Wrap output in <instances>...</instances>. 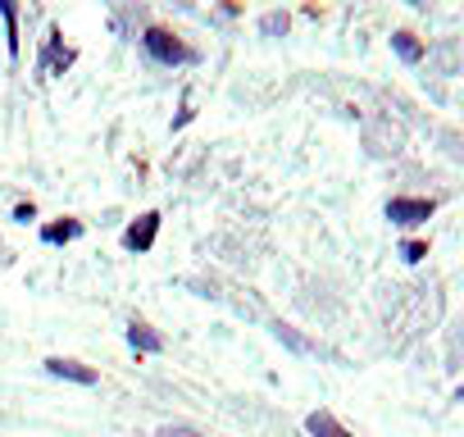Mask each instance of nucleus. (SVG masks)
<instances>
[{
  "label": "nucleus",
  "mask_w": 464,
  "mask_h": 437,
  "mask_svg": "<svg viewBox=\"0 0 464 437\" xmlns=\"http://www.w3.org/2000/svg\"><path fill=\"white\" fill-rule=\"evenodd\" d=\"M137 46H141V55H146L150 64H160V69H187V64H200V51H191L173 28H160V24H146L141 37H137Z\"/></svg>",
  "instance_id": "1"
},
{
  "label": "nucleus",
  "mask_w": 464,
  "mask_h": 437,
  "mask_svg": "<svg viewBox=\"0 0 464 437\" xmlns=\"http://www.w3.org/2000/svg\"><path fill=\"white\" fill-rule=\"evenodd\" d=\"M382 214H387V224L392 228H423L428 218L437 214V200L432 196H387V205H382Z\"/></svg>",
  "instance_id": "2"
},
{
  "label": "nucleus",
  "mask_w": 464,
  "mask_h": 437,
  "mask_svg": "<svg viewBox=\"0 0 464 437\" xmlns=\"http://www.w3.org/2000/svg\"><path fill=\"white\" fill-rule=\"evenodd\" d=\"M73 64H78V51L64 42L60 28H51V33L42 37V51H37V73H42V78H64Z\"/></svg>",
  "instance_id": "3"
},
{
  "label": "nucleus",
  "mask_w": 464,
  "mask_h": 437,
  "mask_svg": "<svg viewBox=\"0 0 464 437\" xmlns=\"http://www.w3.org/2000/svg\"><path fill=\"white\" fill-rule=\"evenodd\" d=\"M160 209H141L132 224L123 228V251H132V256H146V251H155V242H160Z\"/></svg>",
  "instance_id": "4"
},
{
  "label": "nucleus",
  "mask_w": 464,
  "mask_h": 437,
  "mask_svg": "<svg viewBox=\"0 0 464 437\" xmlns=\"http://www.w3.org/2000/svg\"><path fill=\"white\" fill-rule=\"evenodd\" d=\"M46 374L60 378V383H73V387H96L101 383V369H92V364H82L73 355H51L46 360Z\"/></svg>",
  "instance_id": "5"
},
{
  "label": "nucleus",
  "mask_w": 464,
  "mask_h": 437,
  "mask_svg": "<svg viewBox=\"0 0 464 437\" xmlns=\"http://www.w3.org/2000/svg\"><path fill=\"white\" fill-rule=\"evenodd\" d=\"M123 337H128V346L137 351V355H164V333L155 328V324H146V319H128V328H123Z\"/></svg>",
  "instance_id": "6"
},
{
  "label": "nucleus",
  "mask_w": 464,
  "mask_h": 437,
  "mask_svg": "<svg viewBox=\"0 0 464 437\" xmlns=\"http://www.w3.org/2000/svg\"><path fill=\"white\" fill-rule=\"evenodd\" d=\"M387 46H392V55H396L401 64H410V69H419V64L428 60V46H423L410 28H396V33L387 37Z\"/></svg>",
  "instance_id": "7"
},
{
  "label": "nucleus",
  "mask_w": 464,
  "mask_h": 437,
  "mask_svg": "<svg viewBox=\"0 0 464 437\" xmlns=\"http://www.w3.org/2000/svg\"><path fill=\"white\" fill-rule=\"evenodd\" d=\"M305 437H355L333 410H310L305 414Z\"/></svg>",
  "instance_id": "8"
},
{
  "label": "nucleus",
  "mask_w": 464,
  "mask_h": 437,
  "mask_svg": "<svg viewBox=\"0 0 464 437\" xmlns=\"http://www.w3.org/2000/svg\"><path fill=\"white\" fill-rule=\"evenodd\" d=\"M82 233H87L82 218H55V224H42V242H46V247H69V242H78Z\"/></svg>",
  "instance_id": "9"
},
{
  "label": "nucleus",
  "mask_w": 464,
  "mask_h": 437,
  "mask_svg": "<svg viewBox=\"0 0 464 437\" xmlns=\"http://www.w3.org/2000/svg\"><path fill=\"white\" fill-rule=\"evenodd\" d=\"M110 28H114V37H123V42H137V37H141V28H146V10H141V5L114 10V15H110Z\"/></svg>",
  "instance_id": "10"
},
{
  "label": "nucleus",
  "mask_w": 464,
  "mask_h": 437,
  "mask_svg": "<svg viewBox=\"0 0 464 437\" xmlns=\"http://www.w3.org/2000/svg\"><path fill=\"white\" fill-rule=\"evenodd\" d=\"M269 333H274V337H278L287 351H296V355H319V342L301 337V333H296L292 324H283V319H274V324H269Z\"/></svg>",
  "instance_id": "11"
},
{
  "label": "nucleus",
  "mask_w": 464,
  "mask_h": 437,
  "mask_svg": "<svg viewBox=\"0 0 464 437\" xmlns=\"http://www.w3.org/2000/svg\"><path fill=\"white\" fill-rule=\"evenodd\" d=\"M19 15H24V10L14 5V0H0V19H5V46H10L14 60H19V51H24V46H19Z\"/></svg>",
  "instance_id": "12"
},
{
  "label": "nucleus",
  "mask_w": 464,
  "mask_h": 437,
  "mask_svg": "<svg viewBox=\"0 0 464 437\" xmlns=\"http://www.w3.org/2000/svg\"><path fill=\"white\" fill-rule=\"evenodd\" d=\"M260 37H287V28H292V15L287 10H269V15H260Z\"/></svg>",
  "instance_id": "13"
},
{
  "label": "nucleus",
  "mask_w": 464,
  "mask_h": 437,
  "mask_svg": "<svg viewBox=\"0 0 464 437\" xmlns=\"http://www.w3.org/2000/svg\"><path fill=\"white\" fill-rule=\"evenodd\" d=\"M155 437H205V428H196V423H187V419H173V423H160Z\"/></svg>",
  "instance_id": "14"
},
{
  "label": "nucleus",
  "mask_w": 464,
  "mask_h": 437,
  "mask_svg": "<svg viewBox=\"0 0 464 437\" xmlns=\"http://www.w3.org/2000/svg\"><path fill=\"white\" fill-rule=\"evenodd\" d=\"M423 256H428V242H419V238H405V242H401V260H405V265H419Z\"/></svg>",
  "instance_id": "15"
},
{
  "label": "nucleus",
  "mask_w": 464,
  "mask_h": 437,
  "mask_svg": "<svg viewBox=\"0 0 464 437\" xmlns=\"http://www.w3.org/2000/svg\"><path fill=\"white\" fill-rule=\"evenodd\" d=\"M10 218H14V224H33V218H37V205H33V200H19Z\"/></svg>",
  "instance_id": "16"
},
{
  "label": "nucleus",
  "mask_w": 464,
  "mask_h": 437,
  "mask_svg": "<svg viewBox=\"0 0 464 437\" xmlns=\"http://www.w3.org/2000/svg\"><path fill=\"white\" fill-rule=\"evenodd\" d=\"M191 119H196V110H191V105H182V114H178V119H173V132H178V128H187V123H191Z\"/></svg>",
  "instance_id": "17"
}]
</instances>
